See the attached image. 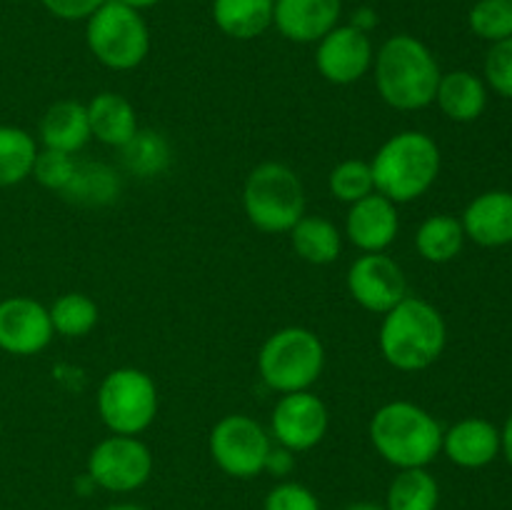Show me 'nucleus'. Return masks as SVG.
Listing matches in <instances>:
<instances>
[{
  "instance_id": "f257e3e1",
  "label": "nucleus",
  "mask_w": 512,
  "mask_h": 510,
  "mask_svg": "<svg viewBox=\"0 0 512 510\" xmlns=\"http://www.w3.org/2000/svg\"><path fill=\"white\" fill-rule=\"evenodd\" d=\"M448 345V325L433 303L405 295L383 315L378 333L380 355L400 373H420L435 365Z\"/></svg>"
},
{
  "instance_id": "f03ea898",
  "label": "nucleus",
  "mask_w": 512,
  "mask_h": 510,
  "mask_svg": "<svg viewBox=\"0 0 512 510\" xmlns=\"http://www.w3.org/2000/svg\"><path fill=\"white\" fill-rule=\"evenodd\" d=\"M375 88L395 110L413 113L435 103L440 83L438 58L420 38L398 33L375 50Z\"/></svg>"
},
{
  "instance_id": "7ed1b4c3",
  "label": "nucleus",
  "mask_w": 512,
  "mask_h": 510,
  "mask_svg": "<svg viewBox=\"0 0 512 510\" xmlns=\"http://www.w3.org/2000/svg\"><path fill=\"white\" fill-rule=\"evenodd\" d=\"M375 453L395 470L428 468L443 450V425L410 400L380 405L368 425Z\"/></svg>"
},
{
  "instance_id": "20e7f679",
  "label": "nucleus",
  "mask_w": 512,
  "mask_h": 510,
  "mask_svg": "<svg viewBox=\"0 0 512 510\" xmlns=\"http://www.w3.org/2000/svg\"><path fill=\"white\" fill-rule=\"evenodd\" d=\"M443 165L440 145L423 130H400L390 135L370 160L375 193L395 205L423 198L435 185Z\"/></svg>"
},
{
  "instance_id": "39448f33",
  "label": "nucleus",
  "mask_w": 512,
  "mask_h": 510,
  "mask_svg": "<svg viewBox=\"0 0 512 510\" xmlns=\"http://www.w3.org/2000/svg\"><path fill=\"white\" fill-rule=\"evenodd\" d=\"M305 185L290 165L265 160L255 165L243 185L245 218L260 233H290L305 215Z\"/></svg>"
},
{
  "instance_id": "423d86ee",
  "label": "nucleus",
  "mask_w": 512,
  "mask_h": 510,
  "mask_svg": "<svg viewBox=\"0 0 512 510\" xmlns=\"http://www.w3.org/2000/svg\"><path fill=\"white\" fill-rule=\"evenodd\" d=\"M325 368V345L310 328L288 325L268 335L258 353V373L275 393L310 390Z\"/></svg>"
},
{
  "instance_id": "0eeeda50",
  "label": "nucleus",
  "mask_w": 512,
  "mask_h": 510,
  "mask_svg": "<svg viewBox=\"0 0 512 510\" xmlns=\"http://www.w3.org/2000/svg\"><path fill=\"white\" fill-rule=\"evenodd\" d=\"M85 43L108 70H135L150 53V28L140 10L108 0L85 20Z\"/></svg>"
},
{
  "instance_id": "6e6552de",
  "label": "nucleus",
  "mask_w": 512,
  "mask_h": 510,
  "mask_svg": "<svg viewBox=\"0 0 512 510\" xmlns=\"http://www.w3.org/2000/svg\"><path fill=\"white\" fill-rule=\"evenodd\" d=\"M158 385L140 368H115L100 383L95 405L113 435H143L158 418Z\"/></svg>"
},
{
  "instance_id": "1a4fd4ad",
  "label": "nucleus",
  "mask_w": 512,
  "mask_h": 510,
  "mask_svg": "<svg viewBox=\"0 0 512 510\" xmlns=\"http://www.w3.org/2000/svg\"><path fill=\"white\" fill-rule=\"evenodd\" d=\"M273 438L268 428L245 413H233L213 425L208 438V450L213 463L225 475L238 480L258 478L265 473V463L273 450Z\"/></svg>"
},
{
  "instance_id": "9d476101",
  "label": "nucleus",
  "mask_w": 512,
  "mask_h": 510,
  "mask_svg": "<svg viewBox=\"0 0 512 510\" xmlns=\"http://www.w3.org/2000/svg\"><path fill=\"white\" fill-rule=\"evenodd\" d=\"M153 453L138 435H113L100 440L88 455L85 475L108 493H135L153 475Z\"/></svg>"
},
{
  "instance_id": "9b49d317",
  "label": "nucleus",
  "mask_w": 512,
  "mask_h": 510,
  "mask_svg": "<svg viewBox=\"0 0 512 510\" xmlns=\"http://www.w3.org/2000/svg\"><path fill=\"white\" fill-rule=\"evenodd\" d=\"M330 413L328 405L313 390L285 393L270 413V438L290 453H305L320 445L328 435Z\"/></svg>"
},
{
  "instance_id": "f8f14e48",
  "label": "nucleus",
  "mask_w": 512,
  "mask_h": 510,
  "mask_svg": "<svg viewBox=\"0 0 512 510\" xmlns=\"http://www.w3.org/2000/svg\"><path fill=\"white\" fill-rule=\"evenodd\" d=\"M345 285L355 303L375 315H385L408 295L405 270L388 253H363L350 263Z\"/></svg>"
},
{
  "instance_id": "ddd939ff",
  "label": "nucleus",
  "mask_w": 512,
  "mask_h": 510,
  "mask_svg": "<svg viewBox=\"0 0 512 510\" xmlns=\"http://www.w3.org/2000/svg\"><path fill=\"white\" fill-rule=\"evenodd\" d=\"M375 48L365 30L355 25H335L315 43V68L328 83L353 85L373 70Z\"/></svg>"
},
{
  "instance_id": "4468645a",
  "label": "nucleus",
  "mask_w": 512,
  "mask_h": 510,
  "mask_svg": "<svg viewBox=\"0 0 512 510\" xmlns=\"http://www.w3.org/2000/svg\"><path fill=\"white\" fill-rule=\"evenodd\" d=\"M53 323L43 303L28 295L0 300V350L18 358L43 353L53 340Z\"/></svg>"
},
{
  "instance_id": "2eb2a0df",
  "label": "nucleus",
  "mask_w": 512,
  "mask_h": 510,
  "mask_svg": "<svg viewBox=\"0 0 512 510\" xmlns=\"http://www.w3.org/2000/svg\"><path fill=\"white\" fill-rule=\"evenodd\" d=\"M400 233L398 205L380 193H370L368 198L348 205L345 215V233L350 245L360 253H385L395 243Z\"/></svg>"
},
{
  "instance_id": "dca6fc26",
  "label": "nucleus",
  "mask_w": 512,
  "mask_h": 510,
  "mask_svg": "<svg viewBox=\"0 0 512 510\" xmlns=\"http://www.w3.org/2000/svg\"><path fill=\"white\" fill-rule=\"evenodd\" d=\"M343 18V0H275L273 28L290 43L310 45Z\"/></svg>"
},
{
  "instance_id": "f3484780",
  "label": "nucleus",
  "mask_w": 512,
  "mask_h": 510,
  "mask_svg": "<svg viewBox=\"0 0 512 510\" xmlns=\"http://www.w3.org/2000/svg\"><path fill=\"white\" fill-rule=\"evenodd\" d=\"M465 238L480 248H505L512 243V193L485 190L475 195L460 218Z\"/></svg>"
},
{
  "instance_id": "a211bd4d",
  "label": "nucleus",
  "mask_w": 512,
  "mask_h": 510,
  "mask_svg": "<svg viewBox=\"0 0 512 510\" xmlns=\"http://www.w3.org/2000/svg\"><path fill=\"white\" fill-rule=\"evenodd\" d=\"M445 458L465 470H480L500 455V428L485 418H463L443 430Z\"/></svg>"
},
{
  "instance_id": "6ab92c4d",
  "label": "nucleus",
  "mask_w": 512,
  "mask_h": 510,
  "mask_svg": "<svg viewBox=\"0 0 512 510\" xmlns=\"http://www.w3.org/2000/svg\"><path fill=\"white\" fill-rule=\"evenodd\" d=\"M85 110H88L90 135L110 148H123L140 130L135 105L125 95L113 93V90L93 95L85 103Z\"/></svg>"
},
{
  "instance_id": "aec40b11",
  "label": "nucleus",
  "mask_w": 512,
  "mask_h": 510,
  "mask_svg": "<svg viewBox=\"0 0 512 510\" xmlns=\"http://www.w3.org/2000/svg\"><path fill=\"white\" fill-rule=\"evenodd\" d=\"M435 105L453 123H475L488 108V85L470 70H450L440 75Z\"/></svg>"
},
{
  "instance_id": "412c9836",
  "label": "nucleus",
  "mask_w": 512,
  "mask_h": 510,
  "mask_svg": "<svg viewBox=\"0 0 512 510\" xmlns=\"http://www.w3.org/2000/svg\"><path fill=\"white\" fill-rule=\"evenodd\" d=\"M40 145L50 150H60V153H80L88 145L90 123L85 103L80 100H58L45 110L38 125Z\"/></svg>"
},
{
  "instance_id": "4be33fe9",
  "label": "nucleus",
  "mask_w": 512,
  "mask_h": 510,
  "mask_svg": "<svg viewBox=\"0 0 512 510\" xmlns=\"http://www.w3.org/2000/svg\"><path fill=\"white\" fill-rule=\"evenodd\" d=\"M275 0H213V23L233 40H255L273 28Z\"/></svg>"
},
{
  "instance_id": "5701e85b",
  "label": "nucleus",
  "mask_w": 512,
  "mask_h": 510,
  "mask_svg": "<svg viewBox=\"0 0 512 510\" xmlns=\"http://www.w3.org/2000/svg\"><path fill=\"white\" fill-rule=\"evenodd\" d=\"M288 235L295 255L310 265H330L343 253V233L323 215L305 213Z\"/></svg>"
},
{
  "instance_id": "b1692460",
  "label": "nucleus",
  "mask_w": 512,
  "mask_h": 510,
  "mask_svg": "<svg viewBox=\"0 0 512 510\" xmlns=\"http://www.w3.org/2000/svg\"><path fill=\"white\" fill-rule=\"evenodd\" d=\"M465 240L468 238H465L460 218L448 213L428 215L415 230V250L425 263H450L463 253Z\"/></svg>"
},
{
  "instance_id": "393cba45",
  "label": "nucleus",
  "mask_w": 512,
  "mask_h": 510,
  "mask_svg": "<svg viewBox=\"0 0 512 510\" xmlns=\"http://www.w3.org/2000/svg\"><path fill=\"white\" fill-rule=\"evenodd\" d=\"M440 485L428 468L395 473L385 493V510H438Z\"/></svg>"
},
{
  "instance_id": "a878e982",
  "label": "nucleus",
  "mask_w": 512,
  "mask_h": 510,
  "mask_svg": "<svg viewBox=\"0 0 512 510\" xmlns=\"http://www.w3.org/2000/svg\"><path fill=\"white\" fill-rule=\"evenodd\" d=\"M38 140L18 125H0V188H13L33 175Z\"/></svg>"
},
{
  "instance_id": "bb28decb",
  "label": "nucleus",
  "mask_w": 512,
  "mask_h": 510,
  "mask_svg": "<svg viewBox=\"0 0 512 510\" xmlns=\"http://www.w3.org/2000/svg\"><path fill=\"white\" fill-rule=\"evenodd\" d=\"M60 195L70 203L100 208V205H110L113 200H118L120 178L115 168L105 163H78L73 180Z\"/></svg>"
},
{
  "instance_id": "cd10ccee",
  "label": "nucleus",
  "mask_w": 512,
  "mask_h": 510,
  "mask_svg": "<svg viewBox=\"0 0 512 510\" xmlns=\"http://www.w3.org/2000/svg\"><path fill=\"white\" fill-rule=\"evenodd\" d=\"M120 150H123L125 170L138 178L163 175L173 160L170 143L165 140V135L155 133V130H138Z\"/></svg>"
},
{
  "instance_id": "c85d7f7f",
  "label": "nucleus",
  "mask_w": 512,
  "mask_h": 510,
  "mask_svg": "<svg viewBox=\"0 0 512 510\" xmlns=\"http://www.w3.org/2000/svg\"><path fill=\"white\" fill-rule=\"evenodd\" d=\"M53 333L63 338H85L98 325L100 310L85 293H63L48 308Z\"/></svg>"
},
{
  "instance_id": "c756f323",
  "label": "nucleus",
  "mask_w": 512,
  "mask_h": 510,
  "mask_svg": "<svg viewBox=\"0 0 512 510\" xmlns=\"http://www.w3.org/2000/svg\"><path fill=\"white\" fill-rule=\"evenodd\" d=\"M328 190L335 200H340V203L345 205H353L358 203V200L368 198L370 193H375L370 163L358 158L338 163L328 175Z\"/></svg>"
},
{
  "instance_id": "7c9ffc66",
  "label": "nucleus",
  "mask_w": 512,
  "mask_h": 510,
  "mask_svg": "<svg viewBox=\"0 0 512 510\" xmlns=\"http://www.w3.org/2000/svg\"><path fill=\"white\" fill-rule=\"evenodd\" d=\"M468 25L485 43H500L512 38V3L510 0H478L468 13Z\"/></svg>"
},
{
  "instance_id": "2f4dec72",
  "label": "nucleus",
  "mask_w": 512,
  "mask_h": 510,
  "mask_svg": "<svg viewBox=\"0 0 512 510\" xmlns=\"http://www.w3.org/2000/svg\"><path fill=\"white\" fill-rule=\"evenodd\" d=\"M75 168H78V160H75V155L43 148V150H38V158H35L33 175H30V178L38 180L45 190L63 193V190L70 185V180H73Z\"/></svg>"
},
{
  "instance_id": "473e14b6",
  "label": "nucleus",
  "mask_w": 512,
  "mask_h": 510,
  "mask_svg": "<svg viewBox=\"0 0 512 510\" xmlns=\"http://www.w3.org/2000/svg\"><path fill=\"white\" fill-rule=\"evenodd\" d=\"M483 75L488 90L500 98L512 100V38L490 45L483 63Z\"/></svg>"
},
{
  "instance_id": "72a5a7b5",
  "label": "nucleus",
  "mask_w": 512,
  "mask_h": 510,
  "mask_svg": "<svg viewBox=\"0 0 512 510\" xmlns=\"http://www.w3.org/2000/svg\"><path fill=\"white\" fill-rule=\"evenodd\" d=\"M263 510H323L320 500L308 485L293 483V480H283L275 488L268 490L265 495Z\"/></svg>"
},
{
  "instance_id": "f704fd0d",
  "label": "nucleus",
  "mask_w": 512,
  "mask_h": 510,
  "mask_svg": "<svg viewBox=\"0 0 512 510\" xmlns=\"http://www.w3.org/2000/svg\"><path fill=\"white\" fill-rule=\"evenodd\" d=\"M40 3L53 18L75 23V20H88L108 0H40Z\"/></svg>"
},
{
  "instance_id": "c9c22d12",
  "label": "nucleus",
  "mask_w": 512,
  "mask_h": 510,
  "mask_svg": "<svg viewBox=\"0 0 512 510\" xmlns=\"http://www.w3.org/2000/svg\"><path fill=\"white\" fill-rule=\"evenodd\" d=\"M295 465V453H290L288 448H280V445H273L268 455V463H265V473L275 475V478H285V475L293 470Z\"/></svg>"
},
{
  "instance_id": "e433bc0d",
  "label": "nucleus",
  "mask_w": 512,
  "mask_h": 510,
  "mask_svg": "<svg viewBox=\"0 0 512 510\" xmlns=\"http://www.w3.org/2000/svg\"><path fill=\"white\" fill-rule=\"evenodd\" d=\"M500 455H505V460L512 465V413L505 420L503 430H500Z\"/></svg>"
},
{
  "instance_id": "4c0bfd02",
  "label": "nucleus",
  "mask_w": 512,
  "mask_h": 510,
  "mask_svg": "<svg viewBox=\"0 0 512 510\" xmlns=\"http://www.w3.org/2000/svg\"><path fill=\"white\" fill-rule=\"evenodd\" d=\"M375 23H378V15H375L373 10H368V8H360L358 13L353 15V23H350V25H355V28H360V30H365V33H370V28H373Z\"/></svg>"
},
{
  "instance_id": "58836bf2",
  "label": "nucleus",
  "mask_w": 512,
  "mask_h": 510,
  "mask_svg": "<svg viewBox=\"0 0 512 510\" xmlns=\"http://www.w3.org/2000/svg\"><path fill=\"white\" fill-rule=\"evenodd\" d=\"M118 3H123V5H128V8L140 10V13H143V10L155 8V5L163 3V0H118Z\"/></svg>"
},
{
  "instance_id": "ea45409f",
  "label": "nucleus",
  "mask_w": 512,
  "mask_h": 510,
  "mask_svg": "<svg viewBox=\"0 0 512 510\" xmlns=\"http://www.w3.org/2000/svg\"><path fill=\"white\" fill-rule=\"evenodd\" d=\"M345 510H385V505H378V503H353L348 505Z\"/></svg>"
},
{
  "instance_id": "a19ab883",
  "label": "nucleus",
  "mask_w": 512,
  "mask_h": 510,
  "mask_svg": "<svg viewBox=\"0 0 512 510\" xmlns=\"http://www.w3.org/2000/svg\"><path fill=\"white\" fill-rule=\"evenodd\" d=\"M105 510H148V508H143V505H135V503H115V505H108Z\"/></svg>"
},
{
  "instance_id": "79ce46f5",
  "label": "nucleus",
  "mask_w": 512,
  "mask_h": 510,
  "mask_svg": "<svg viewBox=\"0 0 512 510\" xmlns=\"http://www.w3.org/2000/svg\"><path fill=\"white\" fill-rule=\"evenodd\" d=\"M510 3H512V0H510Z\"/></svg>"
}]
</instances>
